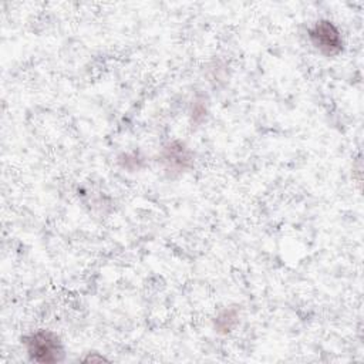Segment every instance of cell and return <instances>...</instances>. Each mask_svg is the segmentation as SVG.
Segmentation results:
<instances>
[{"instance_id":"cell-1","label":"cell","mask_w":364,"mask_h":364,"mask_svg":"<svg viewBox=\"0 0 364 364\" xmlns=\"http://www.w3.org/2000/svg\"><path fill=\"white\" fill-rule=\"evenodd\" d=\"M27 355L34 363L54 364L64 360V347L60 337L51 330H37L21 338Z\"/></svg>"},{"instance_id":"cell-2","label":"cell","mask_w":364,"mask_h":364,"mask_svg":"<svg viewBox=\"0 0 364 364\" xmlns=\"http://www.w3.org/2000/svg\"><path fill=\"white\" fill-rule=\"evenodd\" d=\"M309 40L321 54L334 57L343 50V37L338 27L330 20H318L309 28Z\"/></svg>"},{"instance_id":"cell-3","label":"cell","mask_w":364,"mask_h":364,"mask_svg":"<svg viewBox=\"0 0 364 364\" xmlns=\"http://www.w3.org/2000/svg\"><path fill=\"white\" fill-rule=\"evenodd\" d=\"M161 159L166 172L181 173L192 165V152L183 142L173 141L164 148Z\"/></svg>"},{"instance_id":"cell-4","label":"cell","mask_w":364,"mask_h":364,"mask_svg":"<svg viewBox=\"0 0 364 364\" xmlns=\"http://www.w3.org/2000/svg\"><path fill=\"white\" fill-rule=\"evenodd\" d=\"M237 321H239L237 310L235 307L225 309L215 318V330L218 333L226 334V333H229V331H232L235 328Z\"/></svg>"},{"instance_id":"cell-5","label":"cell","mask_w":364,"mask_h":364,"mask_svg":"<svg viewBox=\"0 0 364 364\" xmlns=\"http://www.w3.org/2000/svg\"><path fill=\"white\" fill-rule=\"evenodd\" d=\"M94 360H98V361H102V360H107L104 355H88L84 358V361H94Z\"/></svg>"}]
</instances>
